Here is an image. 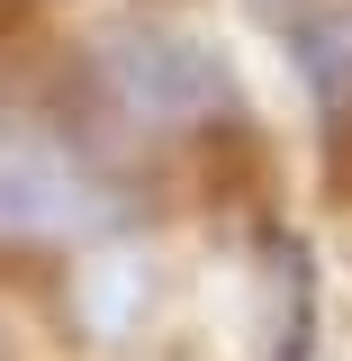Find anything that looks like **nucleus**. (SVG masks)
<instances>
[{"label":"nucleus","mask_w":352,"mask_h":361,"mask_svg":"<svg viewBox=\"0 0 352 361\" xmlns=\"http://www.w3.org/2000/svg\"><path fill=\"white\" fill-rule=\"evenodd\" d=\"M90 90L135 135H208L235 118V63L190 18H118L90 37Z\"/></svg>","instance_id":"nucleus-1"},{"label":"nucleus","mask_w":352,"mask_h":361,"mask_svg":"<svg viewBox=\"0 0 352 361\" xmlns=\"http://www.w3.org/2000/svg\"><path fill=\"white\" fill-rule=\"evenodd\" d=\"M109 226V180L82 163L73 135L0 109V244H82Z\"/></svg>","instance_id":"nucleus-2"},{"label":"nucleus","mask_w":352,"mask_h":361,"mask_svg":"<svg viewBox=\"0 0 352 361\" xmlns=\"http://www.w3.org/2000/svg\"><path fill=\"white\" fill-rule=\"evenodd\" d=\"M280 37H289V63L308 82L316 118H352V0H308Z\"/></svg>","instance_id":"nucleus-3"},{"label":"nucleus","mask_w":352,"mask_h":361,"mask_svg":"<svg viewBox=\"0 0 352 361\" xmlns=\"http://www.w3.org/2000/svg\"><path fill=\"white\" fill-rule=\"evenodd\" d=\"M298 9H308V0H253V18H271V27H289Z\"/></svg>","instance_id":"nucleus-4"}]
</instances>
